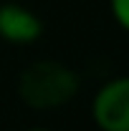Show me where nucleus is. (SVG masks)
Instances as JSON below:
<instances>
[{
	"label": "nucleus",
	"instance_id": "nucleus-1",
	"mask_svg": "<svg viewBox=\"0 0 129 131\" xmlns=\"http://www.w3.org/2000/svg\"><path fill=\"white\" fill-rule=\"evenodd\" d=\"M79 93V73L61 61H35L18 78V96L33 111H53Z\"/></svg>",
	"mask_w": 129,
	"mask_h": 131
},
{
	"label": "nucleus",
	"instance_id": "nucleus-2",
	"mask_svg": "<svg viewBox=\"0 0 129 131\" xmlns=\"http://www.w3.org/2000/svg\"><path fill=\"white\" fill-rule=\"evenodd\" d=\"M91 118L99 131H129V76L106 81L94 93Z\"/></svg>",
	"mask_w": 129,
	"mask_h": 131
},
{
	"label": "nucleus",
	"instance_id": "nucleus-3",
	"mask_svg": "<svg viewBox=\"0 0 129 131\" xmlns=\"http://www.w3.org/2000/svg\"><path fill=\"white\" fill-rule=\"evenodd\" d=\"M43 33V23L33 10L20 3H5L0 5V38L13 46H28L35 43Z\"/></svg>",
	"mask_w": 129,
	"mask_h": 131
},
{
	"label": "nucleus",
	"instance_id": "nucleus-4",
	"mask_svg": "<svg viewBox=\"0 0 129 131\" xmlns=\"http://www.w3.org/2000/svg\"><path fill=\"white\" fill-rule=\"evenodd\" d=\"M109 10L116 25L129 33V0H109Z\"/></svg>",
	"mask_w": 129,
	"mask_h": 131
},
{
	"label": "nucleus",
	"instance_id": "nucleus-5",
	"mask_svg": "<svg viewBox=\"0 0 129 131\" xmlns=\"http://www.w3.org/2000/svg\"><path fill=\"white\" fill-rule=\"evenodd\" d=\"M28 131H48V129H28Z\"/></svg>",
	"mask_w": 129,
	"mask_h": 131
}]
</instances>
